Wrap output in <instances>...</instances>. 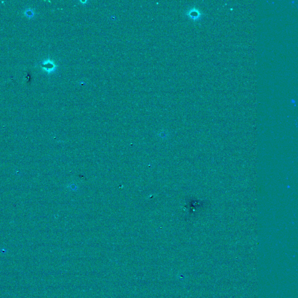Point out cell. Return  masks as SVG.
Returning a JSON list of instances; mask_svg holds the SVG:
<instances>
[{
    "instance_id": "6da1fadb",
    "label": "cell",
    "mask_w": 298,
    "mask_h": 298,
    "mask_svg": "<svg viewBox=\"0 0 298 298\" xmlns=\"http://www.w3.org/2000/svg\"><path fill=\"white\" fill-rule=\"evenodd\" d=\"M43 67L46 71H52L55 68V65H54L52 62L51 61H47L45 64L43 65Z\"/></svg>"
}]
</instances>
